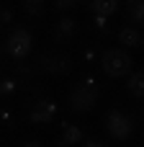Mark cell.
<instances>
[{"instance_id": "cell-1", "label": "cell", "mask_w": 144, "mask_h": 147, "mask_svg": "<svg viewBox=\"0 0 144 147\" xmlns=\"http://www.w3.org/2000/svg\"><path fill=\"white\" fill-rule=\"evenodd\" d=\"M131 65H134L131 54H129L126 49H119V47L106 49L103 57H100V67H103V72H106L108 78H124V75L131 70Z\"/></svg>"}, {"instance_id": "cell-2", "label": "cell", "mask_w": 144, "mask_h": 147, "mask_svg": "<svg viewBox=\"0 0 144 147\" xmlns=\"http://www.w3.org/2000/svg\"><path fill=\"white\" fill-rule=\"evenodd\" d=\"M31 49H33V36H31L28 28L18 26V28H13V31L8 34V39H5V54L13 57L15 62L26 59V57L31 54Z\"/></svg>"}, {"instance_id": "cell-3", "label": "cell", "mask_w": 144, "mask_h": 147, "mask_svg": "<svg viewBox=\"0 0 144 147\" xmlns=\"http://www.w3.org/2000/svg\"><path fill=\"white\" fill-rule=\"evenodd\" d=\"M95 101H98V85H95V80H85V83L75 85L72 93H70V109L75 114L90 111L95 106Z\"/></svg>"}, {"instance_id": "cell-4", "label": "cell", "mask_w": 144, "mask_h": 147, "mask_svg": "<svg viewBox=\"0 0 144 147\" xmlns=\"http://www.w3.org/2000/svg\"><path fill=\"white\" fill-rule=\"evenodd\" d=\"M103 124H106V129H108V134H111L113 140H126V137L134 132V121H131V116H126V114L119 111V109L108 111L106 119H103Z\"/></svg>"}, {"instance_id": "cell-5", "label": "cell", "mask_w": 144, "mask_h": 147, "mask_svg": "<svg viewBox=\"0 0 144 147\" xmlns=\"http://www.w3.org/2000/svg\"><path fill=\"white\" fill-rule=\"evenodd\" d=\"M36 65L41 72H49V75H67L72 70V59L64 54H41Z\"/></svg>"}, {"instance_id": "cell-6", "label": "cell", "mask_w": 144, "mask_h": 147, "mask_svg": "<svg viewBox=\"0 0 144 147\" xmlns=\"http://www.w3.org/2000/svg\"><path fill=\"white\" fill-rule=\"evenodd\" d=\"M57 116V103L54 101H36L33 106H28V119L33 124H52Z\"/></svg>"}, {"instance_id": "cell-7", "label": "cell", "mask_w": 144, "mask_h": 147, "mask_svg": "<svg viewBox=\"0 0 144 147\" xmlns=\"http://www.w3.org/2000/svg\"><path fill=\"white\" fill-rule=\"evenodd\" d=\"M80 142H82V129L75 127V124H64L62 134L57 137V147H75Z\"/></svg>"}, {"instance_id": "cell-8", "label": "cell", "mask_w": 144, "mask_h": 147, "mask_svg": "<svg viewBox=\"0 0 144 147\" xmlns=\"http://www.w3.org/2000/svg\"><path fill=\"white\" fill-rule=\"evenodd\" d=\"M90 10L95 16H113L119 10V0H90Z\"/></svg>"}, {"instance_id": "cell-9", "label": "cell", "mask_w": 144, "mask_h": 147, "mask_svg": "<svg viewBox=\"0 0 144 147\" xmlns=\"http://www.w3.org/2000/svg\"><path fill=\"white\" fill-rule=\"evenodd\" d=\"M119 41H121V44H126V47H142L144 36L137 31V28H131V26H124V28L119 31Z\"/></svg>"}, {"instance_id": "cell-10", "label": "cell", "mask_w": 144, "mask_h": 147, "mask_svg": "<svg viewBox=\"0 0 144 147\" xmlns=\"http://www.w3.org/2000/svg\"><path fill=\"white\" fill-rule=\"evenodd\" d=\"M126 88H129V93H131L134 98H144V70H139V72H134V75L129 78Z\"/></svg>"}, {"instance_id": "cell-11", "label": "cell", "mask_w": 144, "mask_h": 147, "mask_svg": "<svg viewBox=\"0 0 144 147\" xmlns=\"http://www.w3.org/2000/svg\"><path fill=\"white\" fill-rule=\"evenodd\" d=\"M75 34V21L72 18H62L54 28V41H62V39H70Z\"/></svg>"}, {"instance_id": "cell-12", "label": "cell", "mask_w": 144, "mask_h": 147, "mask_svg": "<svg viewBox=\"0 0 144 147\" xmlns=\"http://www.w3.org/2000/svg\"><path fill=\"white\" fill-rule=\"evenodd\" d=\"M21 8H23V13L31 16V18H41V16H44V3H39V0H23Z\"/></svg>"}, {"instance_id": "cell-13", "label": "cell", "mask_w": 144, "mask_h": 147, "mask_svg": "<svg viewBox=\"0 0 144 147\" xmlns=\"http://www.w3.org/2000/svg\"><path fill=\"white\" fill-rule=\"evenodd\" d=\"M129 18L134 23H144V0H131L129 5Z\"/></svg>"}, {"instance_id": "cell-14", "label": "cell", "mask_w": 144, "mask_h": 147, "mask_svg": "<svg viewBox=\"0 0 144 147\" xmlns=\"http://www.w3.org/2000/svg\"><path fill=\"white\" fill-rule=\"evenodd\" d=\"M13 90H15V80H13V78H5L3 85H0V93H3V96H10Z\"/></svg>"}, {"instance_id": "cell-15", "label": "cell", "mask_w": 144, "mask_h": 147, "mask_svg": "<svg viewBox=\"0 0 144 147\" xmlns=\"http://www.w3.org/2000/svg\"><path fill=\"white\" fill-rule=\"evenodd\" d=\"M0 21H3V26H8V23H13V8H3L0 10Z\"/></svg>"}, {"instance_id": "cell-16", "label": "cell", "mask_w": 144, "mask_h": 147, "mask_svg": "<svg viewBox=\"0 0 144 147\" xmlns=\"http://www.w3.org/2000/svg\"><path fill=\"white\" fill-rule=\"evenodd\" d=\"M77 3L80 0H57L54 5H57V10H70V8H77Z\"/></svg>"}, {"instance_id": "cell-17", "label": "cell", "mask_w": 144, "mask_h": 147, "mask_svg": "<svg viewBox=\"0 0 144 147\" xmlns=\"http://www.w3.org/2000/svg\"><path fill=\"white\" fill-rule=\"evenodd\" d=\"M93 23H95V28H98V31H108V16H95V21H93Z\"/></svg>"}, {"instance_id": "cell-18", "label": "cell", "mask_w": 144, "mask_h": 147, "mask_svg": "<svg viewBox=\"0 0 144 147\" xmlns=\"http://www.w3.org/2000/svg\"><path fill=\"white\" fill-rule=\"evenodd\" d=\"M3 124H5L8 129H13V116H10V111H3Z\"/></svg>"}, {"instance_id": "cell-19", "label": "cell", "mask_w": 144, "mask_h": 147, "mask_svg": "<svg viewBox=\"0 0 144 147\" xmlns=\"http://www.w3.org/2000/svg\"><path fill=\"white\" fill-rule=\"evenodd\" d=\"M82 57H85L88 62H93V59H95V52H93V49H85V52H82Z\"/></svg>"}, {"instance_id": "cell-20", "label": "cell", "mask_w": 144, "mask_h": 147, "mask_svg": "<svg viewBox=\"0 0 144 147\" xmlns=\"http://www.w3.org/2000/svg\"><path fill=\"white\" fill-rule=\"evenodd\" d=\"M85 147H106V145L98 142V140H90V142H85Z\"/></svg>"}, {"instance_id": "cell-21", "label": "cell", "mask_w": 144, "mask_h": 147, "mask_svg": "<svg viewBox=\"0 0 144 147\" xmlns=\"http://www.w3.org/2000/svg\"><path fill=\"white\" fill-rule=\"evenodd\" d=\"M23 147H41L39 142H28V145H23Z\"/></svg>"}, {"instance_id": "cell-22", "label": "cell", "mask_w": 144, "mask_h": 147, "mask_svg": "<svg viewBox=\"0 0 144 147\" xmlns=\"http://www.w3.org/2000/svg\"><path fill=\"white\" fill-rule=\"evenodd\" d=\"M39 3H44V0H39Z\"/></svg>"}]
</instances>
